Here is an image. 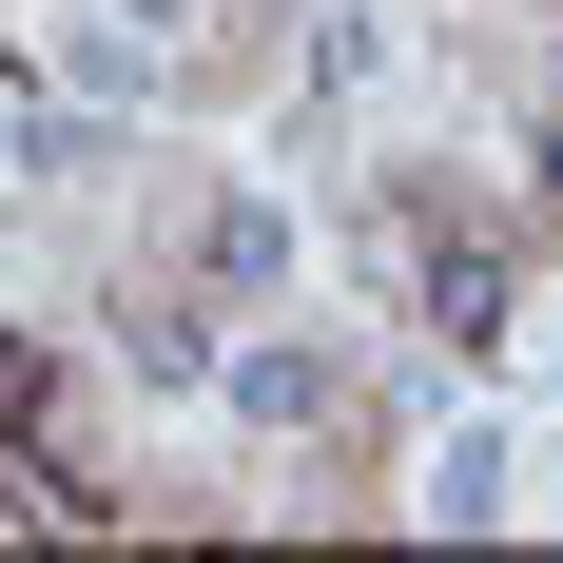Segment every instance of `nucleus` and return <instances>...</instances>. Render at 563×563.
<instances>
[{"label": "nucleus", "instance_id": "1", "mask_svg": "<svg viewBox=\"0 0 563 563\" xmlns=\"http://www.w3.org/2000/svg\"><path fill=\"white\" fill-rule=\"evenodd\" d=\"M233 389H253V428H311V408H331V350H291V331H273Z\"/></svg>", "mask_w": 563, "mask_h": 563}]
</instances>
